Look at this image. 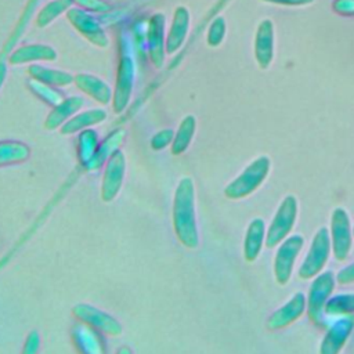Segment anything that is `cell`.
<instances>
[{"label": "cell", "instance_id": "obj_1", "mask_svg": "<svg viewBox=\"0 0 354 354\" xmlns=\"http://www.w3.org/2000/svg\"><path fill=\"white\" fill-rule=\"evenodd\" d=\"M173 228L177 239L188 249L199 245L195 214V189L189 177L180 180L173 199Z\"/></svg>", "mask_w": 354, "mask_h": 354}, {"label": "cell", "instance_id": "obj_2", "mask_svg": "<svg viewBox=\"0 0 354 354\" xmlns=\"http://www.w3.org/2000/svg\"><path fill=\"white\" fill-rule=\"evenodd\" d=\"M335 283L336 275L332 271H322L313 278L306 296L308 319L319 328L325 326V304L335 290Z\"/></svg>", "mask_w": 354, "mask_h": 354}, {"label": "cell", "instance_id": "obj_3", "mask_svg": "<svg viewBox=\"0 0 354 354\" xmlns=\"http://www.w3.org/2000/svg\"><path fill=\"white\" fill-rule=\"evenodd\" d=\"M332 253L330 234L326 227H321L313 236L311 245L299 267L300 279H313L322 272L326 261Z\"/></svg>", "mask_w": 354, "mask_h": 354}, {"label": "cell", "instance_id": "obj_4", "mask_svg": "<svg viewBox=\"0 0 354 354\" xmlns=\"http://www.w3.org/2000/svg\"><path fill=\"white\" fill-rule=\"evenodd\" d=\"M270 171V159L267 156L253 160L235 180H232L224 189L230 199H242L254 192L266 180Z\"/></svg>", "mask_w": 354, "mask_h": 354}, {"label": "cell", "instance_id": "obj_5", "mask_svg": "<svg viewBox=\"0 0 354 354\" xmlns=\"http://www.w3.org/2000/svg\"><path fill=\"white\" fill-rule=\"evenodd\" d=\"M297 212V199L293 195L285 196L267 228L266 246L268 249L277 248L282 241H285L290 235L296 224Z\"/></svg>", "mask_w": 354, "mask_h": 354}, {"label": "cell", "instance_id": "obj_6", "mask_svg": "<svg viewBox=\"0 0 354 354\" xmlns=\"http://www.w3.org/2000/svg\"><path fill=\"white\" fill-rule=\"evenodd\" d=\"M304 246V236L301 234L289 235L282 241L275 252L272 261V272L275 282L279 285H286L290 281L295 263Z\"/></svg>", "mask_w": 354, "mask_h": 354}, {"label": "cell", "instance_id": "obj_7", "mask_svg": "<svg viewBox=\"0 0 354 354\" xmlns=\"http://www.w3.org/2000/svg\"><path fill=\"white\" fill-rule=\"evenodd\" d=\"M330 242L332 254L337 261H344L353 248V227L350 217L343 207H336L330 216Z\"/></svg>", "mask_w": 354, "mask_h": 354}, {"label": "cell", "instance_id": "obj_8", "mask_svg": "<svg viewBox=\"0 0 354 354\" xmlns=\"http://www.w3.org/2000/svg\"><path fill=\"white\" fill-rule=\"evenodd\" d=\"M72 314L77 321L90 325L104 335L119 336L122 333V325L116 318L91 304L79 303L72 308Z\"/></svg>", "mask_w": 354, "mask_h": 354}, {"label": "cell", "instance_id": "obj_9", "mask_svg": "<svg viewBox=\"0 0 354 354\" xmlns=\"http://www.w3.org/2000/svg\"><path fill=\"white\" fill-rule=\"evenodd\" d=\"M307 308V299L303 292H296L281 307L270 314L266 326L268 330H279L299 319Z\"/></svg>", "mask_w": 354, "mask_h": 354}, {"label": "cell", "instance_id": "obj_10", "mask_svg": "<svg viewBox=\"0 0 354 354\" xmlns=\"http://www.w3.org/2000/svg\"><path fill=\"white\" fill-rule=\"evenodd\" d=\"M126 171V158L122 151H116L106 162L102 183H101V199L111 202L119 194Z\"/></svg>", "mask_w": 354, "mask_h": 354}, {"label": "cell", "instance_id": "obj_11", "mask_svg": "<svg viewBox=\"0 0 354 354\" xmlns=\"http://www.w3.org/2000/svg\"><path fill=\"white\" fill-rule=\"evenodd\" d=\"M354 330V319L350 315L340 317L336 319L324 335L319 344V354H340L346 346L351 332Z\"/></svg>", "mask_w": 354, "mask_h": 354}, {"label": "cell", "instance_id": "obj_12", "mask_svg": "<svg viewBox=\"0 0 354 354\" xmlns=\"http://www.w3.org/2000/svg\"><path fill=\"white\" fill-rule=\"evenodd\" d=\"M134 83V62L130 55L122 54L118 68V79L113 94V109L122 112L130 100Z\"/></svg>", "mask_w": 354, "mask_h": 354}, {"label": "cell", "instance_id": "obj_13", "mask_svg": "<svg viewBox=\"0 0 354 354\" xmlns=\"http://www.w3.org/2000/svg\"><path fill=\"white\" fill-rule=\"evenodd\" d=\"M71 336L80 354H106L102 333L90 325L77 321L71 329Z\"/></svg>", "mask_w": 354, "mask_h": 354}, {"label": "cell", "instance_id": "obj_14", "mask_svg": "<svg viewBox=\"0 0 354 354\" xmlns=\"http://www.w3.org/2000/svg\"><path fill=\"white\" fill-rule=\"evenodd\" d=\"M68 18L72 22V25L84 36L87 37L93 44L100 47H106L109 40L100 25V22L90 15L88 12L79 10V8H69L68 10Z\"/></svg>", "mask_w": 354, "mask_h": 354}, {"label": "cell", "instance_id": "obj_15", "mask_svg": "<svg viewBox=\"0 0 354 354\" xmlns=\"http://www.w3.org/2000/svg\"><path fill=\"white\" fill-rule=\"evenodd\" d=\"M266 223L263 218H253L245 232L243 238V257L246 261L253 263L257 260L263 246L266 245Z\"/></svg>", "mask_w": 354, "mask_h": 354}, {"label": "cell", "instance_id": "obj_16", "mask_svg": "<svg viewBox=\"0 0 354 354\" xmlns=\"http://www.w3.org/2000/svg\"><path fill=\"white\" fill-rule=\"evenodd\" d=\"M163 29H165V15L155 14L148 24V51L152 64L156 68L163 65Z\"/></svg>", "mask_w": 354, "mask_h": 354}, {"label": "cell", "instance_id": "obj_17", "mask_svg": "<svg viewBox=\"0 0 354 354\" xmlns=\"http://www.w3.org/2000/svg\"><path fill=\"white\" fill-rule=\"evenodd\" d=\"M188 26H189V14H188L187 8L177 7L174 17H173L170 30H169V36L166 40V51L169 54L176 53L181 47V44L185 39V35L188 32Z\"/></svg>", "mask_w": 354, "mask_h": 354}, {"label": "cell", "instance_id": "obj_18", "mask_svg": "<svg viewBox=\"0 0 354 354\" xmlns=\"http://www.w3.org/2000/svg\"><path fill=\"white\" fill-rule=\"evenodd\" d=\"M124 138V131L123 130H115L112 131L97 148V152L94 153V156L91 158V160L84 166V169L87 171H94L98 170L105 162H108V159L116 152L119 151L118 148L120 147L122 141Z\"/></svg>", "mask_w": 354, "mask_h": 354}, {"label": "cell", "instance_id": "obj_19", "mask_svg": "<svg viewBox=\"0 0 354 354\" xmlns=\"http://www.w3.org/2000/svg\"><path fill=\"white\" fill-rule=\"evenodd\" d=\"M75 83L80 90H83L101 104H106L112 98L111 87L97 76L88 73H79L75 76Z\"/></svg>", "mask_w": 354, "mask_h": 354}, {"label": "cell", "instance_id": "obj_20", "mask_svg": "<svg viewBox=\"0 0 354 354\" xmlns=\"http://www.w3.org/2000/svg\"><path fill=\"white\" fill-rule=\"evenodd\" d=\"M57 53L53 47L44 44H29L21 46L10 55L11 64H24L30 61H54Z\"/></svg>", "mask_w": 354, "mask_h": 354}, {"label": "cell", "instance_id": "obj_21", "mask_svg": "<svg viewBox=\"0 0 354 354\" xmlns=\"http://www.w3.org/2000/svg\"><path fill=\"white\" fill-rule=\"evenodd\" d=\"M84 104V100L79 95H73L69 98H65L59 105L54 108V111L47 116L46 119V127L50 130H54L62 124H65L69 118L76 113Z\"/></svg>", "mask_w": 354, "mask_h": 354}, {"label": "cell", "instance_id": "obj_22", "mask_svg": "<svg viewBox=\"0 0 354 354\" xmlns=\"http://www.w3.org/2000/svg\"><path fill=\"white\" fill-rule=\"evenodd\" d=\"M28 73L35 80H39V82H41L44 84H48V86H57V87L68 86L75 80V77H72V75H69L66 72L57 71V69H50V68H46L43 65H37V64L30 65L29 69H28Z\"/></svg>", "mask_w": 354, "mask_h": 354}, {"label": "cell", "instance_id": "obj_23", "mask_svg": "<svg viewBox=\"0 0 354 354\" xmlns=\"http://www.w3.org/2000/svg\"><path fill=\"white\" fill-rule=\"evenodd\" d=\"M106 118L105 111L102 109H88L83 113H79L73 118H71L65 124L61 126V133L62 134H72L76 131H82L86 127L91 124L101 123Z\"/></svg>", "mask_w": 354, "mask_h": 354}, {"label": "cell", "instance_id": "obj_24", "mask_svg": "<svg viewBox=\"0 0 354 354\" xmlns=\"http://www.w3.org/2000/svg\"><path fill=\"white\" fill-rule=\"evenodd\" d=\"M325 314L332 317L354 314V293H340L330 296L325 304Z\"/></svg>", "mask_w": 354, "mask_h": 354}, {"label": "cell", "instance_id": "obj_25", "mask_svg": "<svg viewBox=\"0 0 354 354\" xmlns=\"http://www.w3.org/2000/svg\"><path fill=\"white\" fill-rule=\"evenodd\" d=\"M195 131V118L187 116L181 122L177 133L174 134L173 142H171V153L173 155H181L189 145L192 136Z\"/></svg>", "mask_w": 354, "mask_h": 354}, {"label": "cell", "instance_id": "obj_26", "mask_svg": "<svg viewBox=\"0 0 354 354\" xmlns=\"http://www.w3.org/2000/svg\"><path fill=\"white\" fill-rule=\"evenodd\" d=\"M29 156V148L17 141H1L0 142V166L18 163L26 160Z\"/></svg>", "mask_w": 354, "mask_h": 354}, {"label": "cell", "instance_id": "obj_27", "mask_svg": "<svg viewBox=\"0 0 354 354\" xmlns=\"http://www.w3.org/2000/svg\"><path fill=\"white\" fill-rule=\"evenodd\" d=\"M98 145V136L94 130H82L77 138V156L83 166H86L91 160V158L97 152Z\"/></svg>", "mask_w": 354, "mask_h": 354}, {"label": "cell", "instance_id": "obj_28", "mask_svg": "<svg viewBox=\"0 0 354 354\" xmlns=\"http://www.w3.org/2000/svg\"><path fill=\"white\" fill-rule=\"evenodd\" d=\"M72 3H73V0H54V1H50L48 4H46L37 15V19H36L37 26H41V28L47 26L61 12L69 10Z\"/></svg>", "mask_w": 354, "mask_h": 354}, {"label": "cell", "instance_id": "obj_29", "mask_svg": "<svg viewBox=\"0 0 354 354\" xmlns=\"http://www.w3.org/2000/svg\"><path fill=\"white\" fill-rule=\"evenodd\" d=\"M28 84H29L30 90H32L39 98H41L44 102H47V104H50V105H53V106L59 105V104L65 100L64 95H62L58 90H55V88H53L51 86L44 84V83H41V82H39V80L30 79V80L28 82Z\"/></svg>", "mask_w": 354, "mask_h": 354}, {"label": "cell", "instance_id": "obj_30", "mask_svg": "<svg viewBox=\"0 0 354 354\" xmlns=\"http://www.w3.org/2000/svg\"><path fill=\"white\" fill-rule=\"evenodd\" d=\"M174 138V131L171 129H165L158 131L152 138H151V147L155 151L163 149L170 144V141Z\"/></svg>", "mask_w": 354, "mask_h": 354}, {"label": "cell", "instance_id": "obj_31", "mask_svg": "<svg viewBox=\"0 0 354 354\" xmlns=\"http://www.w3.org/2000/svg\"><path fill=\"white\" fill-rule=\"evenodd\" d=\"M39 350H40V335L36 330H32L24 342L21 354H39Z\"/></svg>", "mask_w": 354, "mask_h": 354}, {"label": "cell", "instance_id": "obj_32", "mask_svg": "<svg viewBox=\"0 0 354 354\" xmlns=\"http://www.w3.org/2000/svg\"><path fill=\"white\" fill-rule=\"evenodd\" d=\"M223 32H224V22L221 18L216 19L214 24L210 26L209 30V36H207V41L212 46H216L220 43V40L223 39Z\"/></svg>", "mask_w": 354, "mask_h": 354}, {"label": "cell", "instance_id": "obj_33", "mask_svg": "<svg viewBox=\"0 0 354 354\" xmlns=\"http://www.w3.org/2000/svg\"><path fill=\"white\" fill-rule=\"evenodd\" d=\"M73 1L86 10H91L97 12H108L111 10V6L102 0H73Z\"/></svg>", "mask_w": 354, "mask_h": 354}, {"label": "cell", "instance_id": "obj_34", "mask_svg": "<svg viewBox=\"0 0 354 354\" xmlns=\"http://www.w3.org/2000/svg\"><path fill=\"white\" fill-rule=\"evenodd\" d=\"M336 282L340 285H348L354 282V263L342 268L336 275Z\"/></svg>", "mask_w": 354, "mask_h": 354}, {"label": "cell", "instance_id": "obj_35", "mask_svg": "<svg viewBox=\"0 0 354 354\" xmlns=\"http://www.w3.org/2000/svg\"><path fill=\"white\" fill-rule=\"evenodd\" d=\"M6 73H7V66H6V62H4V61L0 58V87L3 86V82H4Z\"/></svg>", "mask_w": 354, "mask_h": 354}, {"label": "cell", "instance_id": "obj_36", "mask_svg": "<svg viewBox=\"0 0 354 354\" xmlns=\"http://www.w3.org/2000/svg\"><path fill=\"white\" fill-rule=\"evenodd\" d=\"M116 354H133V351H131V348L129 346H120L116 350Z\"/></svg>", "mask_w": 354, "mask_h": 354}, {"label": "cell", "instance_id": "obj_37", "mask_svg": "<svg viewBox=\"0 0 354 354\" xmlns=\"http://www.w3.org/2000/svg\"><path fill=\"white\" fill-rule=\"evenodd\" d=\"M353 236H354V225H353Z\"/></svg>", "mask_w": 354, "mask_h": 354}]
</instances>
